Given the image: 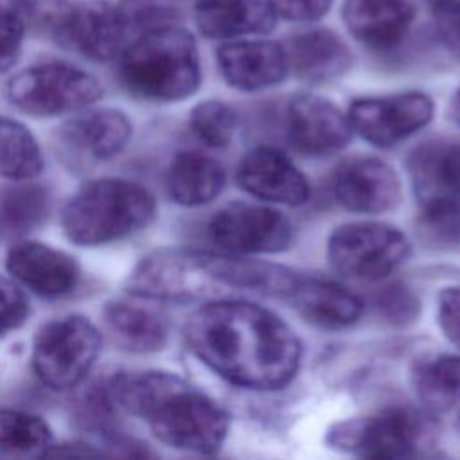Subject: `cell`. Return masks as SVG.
<instances>
[{
    "mask_svg": "<svg viewBox=\"0 0 460 460\" xmlns=\"http://www.w3.org/2000/svg\"><path fill=\"white\" fill-rule=\"evenodd\" d=\"M52 446V429L38 415L0 408V451L43 456Z\"/></svg>",
    "mask_w": 460,
    "mask_h": 460,
    "instance_id": "29",
    "label": "cell"
},
{
    "mask_svg": "<svg viewBox=\"0 0 460 460\" xmlns=\"http://www.w3.org/2000/svg\"><path fill=\"white\" fill-rule=\"evenodd\" d=\"M379 309L392 322H408L417 313V300L402 286H392L386 289L377 302Z\"/></svg>",
    "mask_w": 460,
    "mask_h": 460,
    "instance_id": "36",
    "label": "cell"
},
{
    "mask_svg": "<svg viewBox=\"0 0 460 460\" xmlns=\"http://www.w3.org/2000/svg\"><path fill=\"white\" fill-rule=\"evenodd\" d=\"M288 137L296 151L309 156H327L349 144L352 126L349 117L329 99L316 93H298L288 106Z\"/></svg>",
    "mask_w": 460,
    "mask_h": 460,
    "instance_id": "15",
    "label": "cell"
},
{
    "mask_svg": "<svg viewBox=\"0 0 460 460\" xmlns=\"http://www.w3.org/2000/svg\"><path fill=\"white\" fill-rule=\"evenodd\" d=\"M286 298L309 323L331 331L356 323L363 313V302L352 291L320 279L296 277Z\"/></svg>",
    "mask_w": 460,
    "mask_h": 460,
    "instance_id": "22",
    "label": "cell"
},
{
    "mask_svg": "<svg viewBox=\"0 0 460 460\" xmlns=\"http://www.w3.org/2000/svg\"><path fill=\"white\" fill-rule=\"evenodd\" d=\"M352 131L377 147L395 146L433 117V101L422 92L354 99L347 111Z\"/></svg>",
    "mask_w": 460,
    "mask_h": 460,
    "instance_id": "13",
    "label": "cell"
},
{
    "mask_svg": "<svg viewBox=\"0 0 460 460\" xmlns=\"http://www.w3.org/2000/svg\"><path fill=\"white\" fill-rule=\"evenodd\" d=\"M189 126L192 133L208 147H223L235 133L237 117L228 104L212 99L192 108Z\"/></svg>",
    "mask_w": 460,
    "mask_h": 460,
    "instance_id": "30",
    "label": "cell"
},
{
    "mask_svg": "<svg viewBox=\"0 0 460 460\" xmlns=\"http://www.w3.org/2000/svg\"><path fill=\"white\" fill-rule=\"evenodd\" d=\"M194 20L207 38L232 40L270 32L277 14L268 0H199Z\"/></svg>",
    "mask_w": 460,
    "mask_h": 460,
    "instance_id": "23",
    "label": "cell"
},
{
    "mask_svg": "<svg viewBox=\"0 0 460 460\" xmlns=\"http://www.w3.org/2000/svg\"><path fill=\"white\" fill-rule=\"evenodd\" d=\"M102 318L115 343L128 352L151 354L167 343L165 320L147 307L113 300L104 305Z\"/></svg>",
    "mask_w": 460,
    "mask_h": 460,
    "instance_id": "25",
    "label": "cell"
},
{
    "mask_svg": "<svg viewBox=\"0 0 460 460\" xmlns=\"http://www.w3.org/2000/svg\"><path fill=\"white\" fill-rule=\"evenodd\" d=\"M102 97L101 83L68 63H38L14 74L7 99L34 117H58L90 108Z\"/></svg>",
    "mask_w": 460,
    "mask_h": 460,
    "instance_id": "9",
    "label": "cell"
},
{
    "mask_svg": "<svg viewBox=\"0 0 460 460\" xmlns=\"http://www.w3.org/2000/svg\"><path fill=\"white\" fill-rule=\"evenodd\" d=\"M29 25L31 0H0V72L18 61Z\"/></svg>",
    "mask_w": 460,
    "mask_h": 460,
    "instance_id": "31",
    "label": "cell"
},
{
    "mask_svg": "<svg viewBox=\"0 0 460 460\" xmlns=\"http://www.w3.org/2000/svg\"><path fill=\"white\" fill-rule=\"evenodd\" d=\"M131 120L115 108H84L59 128V144L74 164L117 156L131 138Z\"/></svg>",
    "mask_w": 460,
    "mask_h": 460,
    "instance_id": "14",
    "label": "cell"
},
{
    "mask_svg": "<svg viewBox=\"0 0 460 460\" xmlns=\"http://www.w3.org/2000/svg\"><path fill=\"white\" fill-rule=\"evenodd\" d=\"M437 320L444 336L460 347V284L449 286L440 293Z\"/></svg>",
    "mask_w": 460,
    "mask_h": 460,
    "instance_id": "35",
    "label": "cell"
},
{
    "mask_svg": "<svg viewBox=\"0 0 460 460\" xmlns=\"http://www.w3.org/2000/svg\"><path fill=\"white\" fill-rule=\"evenodd\" d=\"M212 241L226 253H279L289 248L293 226L277 208L253 203H232L210 221Z\"/></svg>",
    "mask_w": 460,
    "mask_h": 460,
    "instance_id": "12",
    "label": "cell"
},
{
    "mask_svg": "<svg viewBox=\"0 0 460 460\" xmlns=\"http://www.w3.org/2000/svg\"><path fill=\"white\" fill-rule=\"evenodd\" d=\"M332 192L336 201L350 212L381 214L401 201V181L386 162L356 156L334 171Z\"/></svg>",
    "mask_w": 460,
    "mask_h": 460,
    "instance_id": "16",
    "label": "cell"
},
{
    "mask_svg": "<svg viewBox=\"0 0 460 460\" xmlns=\"http://www.w3.org/2000/svg\"><path fill=\"white\" fill-rule=\"evenodd\" d=\"M5 268L14 280L47 298L72 293L81 279V268L70 253L31 239L9 248Z\"/></svg>",
    "mask_w": 460,
    "mask_h": 460,
    "instance_id": "17",
    "label": "cell"
},
{
    "mask_svg": "<svg viewBox=\"0 0 460 460\" xmlns=\"http://www.w3.org/2000/svg\"><path fill=\"white\" fill-rule=\"evenodd\" d=\"M49 192L45 187L14 181L0 190V232L18 235L38 226L49 212Z\"/></svg>",
    "mask_w": 460,
    "mask_h": 460,
    "instance_id": "28",
    "label": "cell"
},
{
    "mask_svg": "<svg viewBox=\"0 0 460 460\" xmlns=\"http://www.w3.org/2000/svg\"><path fill=\"white\" fill-rule=\"evenodd\" d=\"M189 349L223 379L277 390L298 372L302 343L273 311L235 298L205 302L185 323Z\"/></svg>",
    "mask_w": 460,
    "mask_h": 460,
    "instance_id": "1",
    "label": "cell"
},
{
    "mask_svg": "<svg viewBox=\"0 0 460 460\" xmlns=\"http://www.w3.org/2000/svg\"><path fill=\"white\" fill-rule=\"evenodd\" d=\"M169 198L181 207H201L219 196L225 187V169L198 151L178 153L167 167Z\"/></svg>",
    "mask_w": 460,
    "mask_h": 460,
    "instance_id": "24",
    "label": "cell"
},
{
    "mask_svg": "<svg viewBox=\"0 0 460 460\" xmlns=\"http://www.w3.org/2000/svg\"><path fill=\"white\" fill-rule=\"evenodd\" d=\"M415 199L431 221L460 214V144L435 138L417 146L406 162Z\"/></svg>",
    "mask_w": 460,
    "mask_h": 460,
    "instance_id": "11",
    "label": "cell"
},
{
    "mask_svg": "<svg viewBox=\"0 0 460 460\" xmlns=\"http://www.w3.org/2000/svg\"><path fill=\"white\" fill-rule=\"evenodd\" d=\"M277 18L289 22H316L331 7L332 0H268Z\"/></svg>",
    "mask_w": 460,
    "mask_h": 460,
    "instance_id": "34",
    "label": "cell"
},
{
    "mask_svg": "<svg viewBox=\"0 0 460 460\" xmlns=\"http://www.w3.org/2000/svg\"><path fill=\"white\" fill-rule=\"evenodd\" d=\"M153 194L124 178H95L77 189L61 208V228L77 246H102L131 237L151 225Z\"/></svg>",
    "mask_w": 460,
    "mask_h": 460,
    "instance_id": "5",
    "label": "cell"
},
{
    "mask_svg": "<svg viewBox=\"0 0 460 460\" xmlns=\"http://www.w3.org/2000/svg\"><path fill=\"white\" fill-rule=\"evenodd\" d=\"M411 383L426 410H451L460 402V356L437 354L419 359L411 368Z\"/></svg>",
    "mask_w": 460,
    "mask_h": 460,
    "instance_id": "26",
    "label": "cell"
},
{
    "mask_svg": "<svg viewBox=\"0 0 460 460\" xmlns=\"http://www.w3.org/2000/svg\"><path fill=\"white\" fill-rule=\"evenodd\" d=\"M433 424L422 413L408 408H388L377 415L334 422L325 442L343 453L361 458H410L433 440Z\"/></svg>",
    "mask_w": 460,
    "mask_h": 460,
    "instance_id": "7",
    "label": "cell"
},
{
    "mask_svg": "<svg viewBox=\"0 0 460 460\" xmlns=\"http://www.w3.org/2000/svg\"><path fill=\"white\" fill-rule=\"evenodd\" d=\"M217 66L230 86L244 92L270 88L289 74L284 45L266 40H239L221 45Z\"/></svg>",
    "mask_w": 460,
    "mask_h": 460,
    "instance_id": "19",
    "label": "cell"
},
{
    "mask_svg": "<svg viewBox=\"0 0 460 460\" xmlns=\"http://www.w3.org/2000/svg\"><path fill=\"white\" fill-rule=\"evenodd\" d=\"M99 352V329L83 314H66L38 329L31 365L36 377L50 390H70L84 381Z\"/></svg>",
    "mask_w": 460,
    "mask_h": 460,
    "instance_id": "8",
    "label": "cell"
},
{
    "mask_svg": "<svg viewBox=\"0 0 460 460\" xmlns=\"http://www.w3.org/2000/svg\"><path fill=\"white\" fill-rule=\"evenodd\" d=\"M406 235L386 223L354 221L334 228L327 243L331 268L350 280H381L410 257Z\"/></svg>",
    "mask_w": 460,
    "mask_h": 460,
    "instance_id": "10",
    "label": "cell"
},
{
    "mask_svg": "<svg viewBox=\"0 0 460 460\" xmlns=\"http://www.w3.org/2000/svg\"><path fill=\"white\" fill-rule=\"evenodd\" d=\"M120 77L137 97L176 102L190 97L201 83L194 36L174 23L140 32L120 56Z\"/></svg>",
    "mask_w": 460,
    "mask_h": 460,
    "instance_id": "4",
    "label": "cell"
},
{
    "mask_svg": "<svg viewBox=\"0 0 460 460\" xmlns=\"http://www.w3.org/2000/svg\"><path fill=\"white\" fill-rule=\"evenodd\" d=\"M298 275L291 270L246 259L189 248H162L144 255L126 280V291L160 302H212L234 293L288 296Z\"/></svg>",
    "mask_w": 460,
    "mask_h": 460,
    "instance_id": "2",
    "label": "cell"
},
{
    "mask_svg": "<svg viewBox=\"0 0 460 460\" xmlns=\"http://www.w3.org/2000/svg\"><path fill=\"white\" fill-rule=\"evenodd\" d=\"M38 140L20 120L0 117V178L25 181L43 171Z\"/></svg>",
    "mask_w": 460,
    "mask_h": 460,
    "instance_id": "27",
    "label": "cell"
},
{
    "mask_svg": "<svg viewBox=\"0 0 460 460\" xmlns=\"http://www.w3.org/2000/svg\"><path fill=\"white\" fill-rule=\"evenodd\" d=\"M31 313L23 289L11 279L0 275V338L20 329Z\"/></svg>",
    "mask_w": 460,
    "mask_h": 460,
    "instance_id": "32",
    "label": "cell"
},
{
    "mask_svg": "<svg viewBox=\"0 0 460 460\" xmlns=\"http://www.w3.org/2000/svg\"><path fill=\"white\" fill-rule=\"evenodd\" d=\"M451 117L460 126V90L455 93V97L451 101Z\"/></svg>",
    "mask_w": 460,
    "mask_h": 460,
    "instance_id": "37",
    "label": "cell"
},
{
    "mask_svg": "<svg viewBox=\"0 0 460 460\" xmlns=\"http://www.w3.org/2000/svg\"><path fill=\"white\" fill-rule=\"evenodd\" d=\"M429 7L442 45L460 61V0H431Z\"/></svg>",
    "mask_w": 460,
    "mask_h": 460,
    "instance_id": "33",
    "label": "cell"
},
{
    "mask_svg": "<svg viewBox=\"0 0 460 460\" xmlns=\"http://www.w3.org/2000/svg\"><path fill=\"white\" fill-rule=\"evenodd\" d=\"M284 49L289 70L309 84L338 79L352 63L349 47L327 29L296 34L286 41Z\"/></svg>",
    "mask_w": 460,
    "mask_h": 460,
    "instance_id": "21",
    "label": "cell"
},
{
    "mask_svg": "<svg viewBox=\"0 0 460 460\" xmlns=\"http://www.w3.org/2000/svg\"><path fill=\"white\" fill-rule=\"evenodd\" d=\"M347 31L372 50H388L408 34L413 18V0H345L341 9Z\"/></svg>",
    "mask_w": 460,
    "mask_h": 460,
    "instance_id": "20",
    "label": "cell"
},
{
    "mask_svg": "<svg viewBox=\"0 0 460 460\" xmlns=\"http://www.w3.org/2000/svg\"><path fill=\"white\" fill-rule=\"evenodd\" d=\"M239 187L257 199L302 205L311 189L300 169L273 147H253L239 162L235 172Z\"/></svg>",
    "mask_w": 460,
    "mask_h": 460,
    "instance_id": "18",
    "label": "cell"
},
{
    "mask_svg": "<svg viewBox=\"0 0 460 460\" xmlns=\"http://www.w3.org/2000/svg\"><path fill=\"white\" fill-rule=\"evenodd\" d=\"M31 23L92 61L120 58L135 31L124 7L108 0H31Z\"/></svg>",
    "mask_w": 460,
    "mask_h": 460,
    "instance_id": "6",
    "label": "cell"
},
{
    "mask_svg": "<svg viewBox=\"0 0 460 460\" xmlns=\"http://www.w3.org/2000/svg\"><path fill=\"white\" fill-rule=\"evenodd\" d=\"M115 404L144 419L165 446L210 455L230 429V415L207 394L171 372H119L108 381Z\"/></svg>",
    "mask_w": 460,
    "mask_h": 460,
    "instance_id": "3",
    "label": "cell"
}]
</instances>
